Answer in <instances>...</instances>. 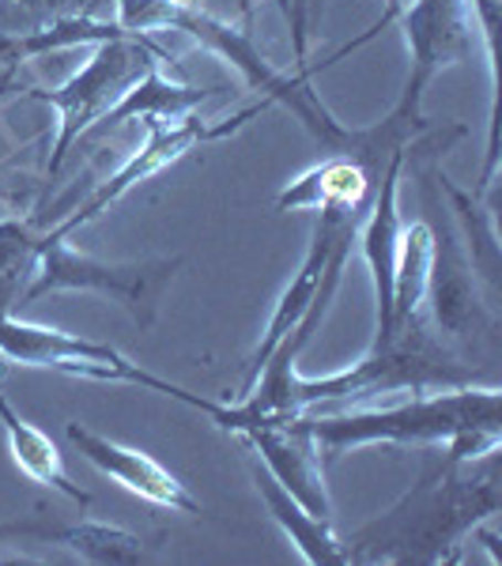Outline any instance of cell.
<instances>
[{"mask_svg": "<svg viewBox=\"0 0 502 566\" xmlns=\"http://www.w3.org/2000/svg\"><path fill=\"white\" fill-rule=\"evenodd\" d=\"M117 4V27L129 34H151V31H181L189 39H197L208 53H219L239 76L258 91L269 106L291 109L295 122H303V129L322 144L325 155H344L367 167V175L378 181L381 170L389 167L397 151L412 148L431 125L427 117H408L394 106L386 122L367 125V129H348L322 106V98L314 95L310 80L317 76L314 69L303 65L299 72H280L269 57L258 50L250 27H234L216 20L212 12L189 4V0H114Z\"/></svg>", "mask_w": 502, "mask_h": 566, "instance_id": "1", "label": "cell"}, {"mask_svg": "<svg viewBox=\"0 0 502 566\" xmlns=\"http://www.w3.org/2000/svg\"><path fill=\"white\" fill-rule=\"evenodd\" d=\"M499 514L495 453L477 461L442 458L397 506L355 528L344 544L352 563H453L477 525Z\"/></svg>", "mask_w": 502, "mask_h": 566, "instance_id": "2", "label": "cell"}, {"mask_svg": "<svg viewBox=\"0 0 502 566\" xmlns=\"http://www.w3.org/2000/svg\"><path fill=\"white\" fill-rule=\"evenodd\" d=\"M499 386H453L431 397H412L389 408H336L299 412V427L322 453H344L359 446H446V458L477 461L499 453L502 442Z\"/></svg>", "mask_w": 502, "mask_h": 566, "instance_id": "3", "label": "cell"}, {"mask_svg": "<svg viewBox=\"0 0 502 566\" xmlns=\"http://www.w3.org/2000/svg\"><path fill=\"white\" fill-rule=\"evenodd\" d=\"M477 370L458 363V355L435 340L423 328V317L405 328H397L389 344H370L355 367L325 374V378H295L291 405L295 412H336L355 400L374 397V392H397V389H453L472 386Z\"/></svg>", "mask_w": 502, "mask_h": 566, "instance_id": "4", "label": "cell"}, {"mask_svg": "<svg viewBox=\"0 0 502 566\" xmlns=\"http://www.w3.org/2000/svg\"><path fill=\"white\" fill-rule=\"evenodd\" d=\"M170 53L155 45L148 34H125V39L98 42L87 65L53 91H31V98L57 109V140L50 151V175H57L69 151L117 106V98L129 91L151 65H163Z\"/></svg>", "mask_w": 502, "mask_h": 566, "instance_id": "5", "label": "cell"}, {"mask_svg": "<svg viewBox=\"0 0 502 566\" xmlns=\"http://www.w3.org/2000/svg\"><path fill=\"white\" fill-rule=\"evenodd\" d=\"M181 258H148V261H122L109 264L87 253L69 250L65 242L39 239V258H34L31 280L20 298V306L39 303L45 295L61 291H91V295H109L133 314V322L148 328L159 314V303L167 287L175 283Z\"/></svg>", "mask_w": 502, "mask_h": 566, "instance_id": "6", "label": "cell"}, {"mask_svg": "<svg viewBox=\"0 0 502 566\" xmlns=\"http://www.w3.org/2000/svg\"><path fill=\"white\" fill-rule=\"evenodd\" d=\"M264 106H269V103L261 98V103L245 106V109H239V114L223 117V122H208V117L186 114V117H178V122L170 125V122H163V117H144V129H148V140H144V148L133 151L129 163H122V167H117L109 178L98 181L95 193H91L72 216L61 219V223L53 227L50 234H42V239L45 242H65L69 234H76L80 227L95 223V219L103 216L109 205H117L122 197H129L133 189L140 186V181H148V178L159 175V170H167L170 163L181 159V155H189V151L200 148V144H208V140H223V136H234L245 122H253V117H258Z\"/></svg>", "mask_w": 502, "mask_h": 566, "instance_id": "7", "label": "cell"}, {"mask_svg": "<svg viewBox=\"0 0 502 566\" xmlns=\"http://www.w3.org/2000/svg\"><path fill=\"white\" fill-rule=\"evenodd\" d=\"M0 355H4L8 363H20V367L61 370V374H72V378L129 381V386H144L155 392H167L170 386L167 378L136 367L133 359H125V355L117 348H109V344L61 333V328L31 325L12 314L0 322Z\"/></svg>", "mask_w": 502, "mask_h": 566, "instance_id": "8", "label": "cell"}, {"mask_svg": "<svg viewBox=\"0 0 502 566\" xmlns=\"http://www.w3.org/2000/svg\"><path fill=\"white\" fill-rule=\"evenodd\" d=\"M408 42V80L397 109L408 117L423 114V91L442 69L472 57V15L464 0H416L400 12Z\"/></svg>", "mask_w": 502, "mask_h": 566, "instance_id": "9", "label": "cell"}, {"mask_svg": "<svg viewBox=\"0 0 502 566\" xmlns=\"http://www.w3.org/2000/svg\"><path fill=\"white\" fill-rule=\"evenodd\" d=\"M65 434H69V442L84 453V461H91L103 476L122 483L125 491L140 495L144 502L170 510V514H189V517L205 514V506L189 495L186 483H181L178 476H170V472L163 469L155 458H148V453H140V450H133V446H122V442H114V438L91 431V427H84L80 419H72V423L65 427Z\"/></svg>", "mask_w": 502, "mask_h": 566, "instance_id": "10", "label": "cell"}, {"mask_svg": "<svg viewBox=\"0 0 502 566\" xmlns=\"http://www.w3.org/2000/svg\"><path fill=\"white\" fill-rule=\"evenodd\" d=\"M405 163H408V148L397 151L389 159V167L381 170L374 200L359 223V234H355L374 280V344H389V336H394V264H397V234H400L397 189H400V175H405Z\"/></svg>", "mask_w": 502, "mask_h": 566, "instance_id": "11", "label": "cell"}, {"mask_svg": "<svg viewBox=\"0 0 502 566\" xmlns=\"http://www.w3.org/2000/svg\"><path fill=\"white\" fill-rule=\"evenodd\" d=\"M352 223H363V216L341 212V208H325V212H317L314 239H310L306 258H303V264H299L295 276H291V283L284 287V295H280L276 310H272L269 328H264L258 352H253V359H250V370H245V381H242V389H239V397H234V400H242L245 392L253 389V381H258L261 367L269 363V355L276 352V348H280V340H284L291 328H295V325L310 314V306H314L317 291H322L325 264H328V253H333L336 234H341L344 227H352Z\"/></svg>", "mask_w": 502, "mask_h": 566, "instance_id": "12", "label": "cell"}, {"mask_svg": "<svg viewBox=\"0 0 502 566\" xmlns=\"http://www.w3.org/2000/svg\"><path fill=\"white\" fill-rule=\"evenodd\" d=\"M242 438L250 442L253 458L269 469V476L303 502L310 514L333 517V502H328L325 476H322V450L299 427L295 416L276 419V423H261L253 431H245Z\"/></svg>", "mask_w": 502, "mask_h": 566, "instance_id": "13", "label": "cell"}, {"mask_svg": "<svg viewBox=\"0 0 502 566\" xmlns=\"http://www.w3.org/2000/svg\"><path fill=\"white\" fill-rule=\"evenodd\" d=\"M427 298H431L435 310V325L442 333L458 336V340L495 328V306H488V298L480 295V280L453 227H442V231L435 227V269Z\"/></svg>", "mask_w": 502, "mask_h": 566, "instance_id": "14", "label": "cell"}, {"mask_svg": "<svg viewBox=\"0 0 502 566\" xmlns=\"http://www.w3.org/2000/svg\"><path fill=\"white\" fill-rule=\"evenodd\" d=\"M374 189L378 181L367 175V167L344 155H325L317 167L303 170L291 186L280 189L276 212H325V208H341V212L367 216Z\"/></svg>", "mask_w": 502, "mask_h": 566, "instance_id": "15", "label": "cell"}, {"mask_svg": "<svg viewBox=\"0 0 502 566\" xmlns=\"http://www.w3.org/2000/svg\"><path fill=\"white\" fill-rule=\"evenodd\" d=\"M253 483H258V491H261V502L269 506V517L284 528V536L295 544V552L303 555L310 566H352L348 547L333 533V517L310 514L303 502L269 476V469H264L258 458H253Z\"/></svg>", "mask_w": 502, "mask_h": 566, "instance_id": "16", "label": "cell"}, {"mask_svg": "<svg viewBox=\"0 0 502 566\" xmlns=\"http://www.w3.org/2000/svg\"><path fill=\"white\" fill-rule=\"evenodd\" d=\"M0 536H34L45 544H61L95 566H133L148 559V541L117 528L109 522H80V525H0Z\"/></svg>", "mask_w": 502, "mask_h": 566, "instance_id": "17", "label": "cell"}, {"mask_svg": "<svg viewBox=\"0 0 502 566\" xmlns=\"http://www.w3.org/2000/svg\"><path fill=\"white\" fill-rule=\"evenodd\" d=\"M219 91H223V87L175 84V80L163 76L159 65H151L129 91H125L122 98H117V106L109 109V114L87 136H106L109 129H117V125L144 122V117H163V122H178V117H186L189 109L200 106V103H208V98L219 95Z\"/></svg>", "mask_w": 502, "mask_h": 566, "instance_id": "18", "label": "cell"}, {"mask_svg": "<svg viewBox=\"0 0 502 566\" xmlns=\"http://www.w3.org/2000/svg\"><path fill=\"white\" fill-rule=\"evenodd\" d=\"M431 167V181L438 189H442L446 197H450L453 212H458L461 227H464V245H469V264L472 272H477V280L483 283V298H488V306H495L499 298V234H495V212L488 208V200L480 193H469V189H461L453 178L442 175V167H438V159L427 163Z\"/></svg>", "mask_w": 502, "mask_h": 566, "instance_id": "19", "label": "cell"}, {"mask_svg": "<svg viewBox=\"0 0 502 566\" xmlns=\"http://www.w3.org/2000/svg\"><path fill=\"white\" fill-rule=\"evenodd\" d=\"M117 23H103L95 15H65V20H50L34 31H0V69H20L27 61L45 57V53L72 50V45H98L109 39H125Z\"/></svg>", "mask_w": 502, "mask_h": 566, "instance_id": "20", "label": "cell"}, {"mask_svg": "<svg viewBox=\"0 0 502 566\" xmlns=\"http://www.w3.org/2000/svg\"><path fill=\"white\" fill-rule=\"evenodd\" d=\"M435 269V227L431 219H416L397 234V264H394V333L419 322L427 303ZM394 340V336H389Z\"/></svg>", "mask_w": 502, "mask_h": 566, "instance_id": "21", "label": "cell"}, {"mask_svg": "<svg viewBox=\"0 0 502 566\" xmlns=\"http://www.w3.org/2000/svg\"><path fill=\"white\" fill-rule=\"evenodd\" d=\"M0 427H4V434H8L12 461L20 464L27 476L34 483H42V488H57L61 495H69L72 502H80V506H91L87 491L69 480L65 464H61V453H57V446L50 442V434H42L39 427L27 423V419L4 400V392H0Z\"/></svg>", "mask_w": 502, "mask_h": 566, "instance_id": "22", "label": "cell"}, {"mask_svg": "<svg viewBox=\"0 0 502 566\" xmlns=\"http://www.w3.org/2000/svg\"><path fill=\"white\" fill-rule=\"evenodd\" d=\"M34 258H39V239L31 227L20 219H0V322L23 298Z\"/></svg>", "mask_w": 502, "mask_h": 566, "instance_id": "23", "label": "cell"}, {"mask_svg": "<svg viewBox=\"0 0 502 566\" xmlns=\"http://www.w3.org/2000/svg\"><path fill=\"white\" fill-rule=\"evenodd\" d=\"M469 15L477 20L483 34V53H488V76H491V122H499V23H502V0H464Z\"/></svg>", "mask_w": 502, "mask_h": 566, "instance_id": "24", "label": "cell"}, {"mask_svg": "<svg viewBox=\"0 0 502 566\" xmlns=\"http://www.w3.org/2000/svg\"><path fill=\"white\" fill-rule=\"evenodd\" d=\"M4 8H23L31 15H42V20H65V15H91L95 4H106V0H0Z\"/></svg>", "mask_w": 502, "mask_h": 566, "instance_id": "25", "label": "cell"}, {"mask_svg": "<svg viewBox=\"0 0 502 566\" xmlns=\"http://www.w3.org/2000/svg\"><path fill=\"white\" fill-rule=\"evenodd\" d=\"M405 4H408V0H386V12H381V20H378V23H374V27H370V31H367V34H359V39H355V42H348V45H344V50H341V53H333V57H328V61H325V65H333V61H344V57H348V53H352V50H359V45H367L370 39H378V34H381V31H386V27H389V23H397V20H400V12H405ZM325 65H314V69H317V72H322Z\"/></svg>", "mask_w": 502, "mask_h": 566, "instance_id": "26", "label": "cell"}, {"mask_svg": "<svg viewBox=\"0 0 502 566\" xmlns=\"http://www.w3.org/2000/svg\"><path fill=\"white\" fill-rule=\"evenodd\" d=\"M325 0H306V34H322Z\"/></svg>", "mask_w": 502, "mask_h": 566, "instance_id": "27", "label": "cell"}, {"mask_svg": "<svg viewBox=\"0 0 502 566\" xmlns=\"http://www.w3.org/2000/svg\"><path fill=\"white\" fill-rule=\"evenodd\" d=\"M0 200H4V205H20V193H15L12 186H4V181H0Z\"/></svg>", "mask_w": 502, "mask_h": 566, "instance_id": "28", "label": "cell"}]
</instances>
